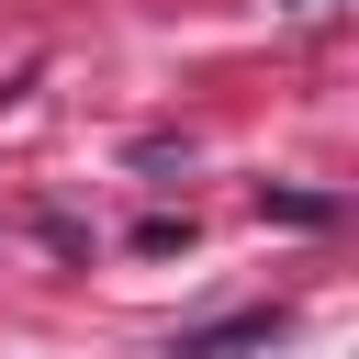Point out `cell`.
Listing matches in <instances>:
<instances>
[{
	"label": "cell",
	"mask_w": 359,
	"mask_h": 359,
	"mask_svg": "<svg viewBox=\"0 0 359 359\" xmlns=\"http://www.w3.org/2000/svg\"><path fill=\"white\" fill-rule=\"evenodd\" d=\"M280 337H292V314H280V303H258V314H224V325H191V337L168 348V359H247V348H280Z\"/></svg>",
	"instance_id": "6da1fadb"
},
{
	"label": "cell",
	"mask_w": 359,
	"mask_h": 359,
	"mask_svg": "<svg viewBox=\"0 0 359 359\" xmlns=\"http://www.w3.org/2000/svg\"><path fill=\"white\" fill-rule=\"evenodd\" d=\"M135 247H146V258H168V247H191V213H146V224H135Z\"/></svg>",
	"instance_id": "7a4b0ae2"
}]
</instances>
